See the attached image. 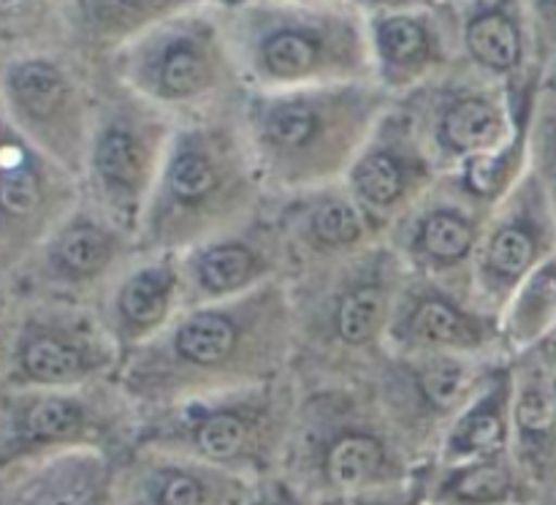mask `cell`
<instances>
[{
	"mask_svg": "<svg viewBox=\"0 0 556 505\" xmlns=\"http://www.w3.org/2000/svg\"><path fill=\"white\" fill-rule=\"evenodd\" d=\"M286 331V302L271 286L253 288L237 302L185 313L166 334L144 342L128 367V389L141 396H182L258 380L275 364Z\"/></svg>",
	"mask_w": 556,
	"mask_h": 505,
	"instance_id": "obj_1",
	"label": "cell"
},
{
	"mask_svg": "<svg viewBox=\"0 0 556 505\" xmlns=\"http://www.w3.org/2000/svg\"><path fill=\"white\" fill-rule=\"evenodd\" d=\"M383 98L362 85L293 87L258 96L248 109L250 147L261 172L286 185L331 177L367 144Z\"/></svg>",
	"mask_w": 556,
	"mask_h": 505,
	"instance_id": "obj_2",
	"label": "cell"
},
{
	"mask_svg": "<svg viewBox=\"0 0 556 505\" xmlns=\"http://www.w3.org/2000/svg\"><path fill=\"white\" fill-rule=\"evenodd\" d=\"M248 195V174L231 139L193 128L174 139L150 206V237L166 244L199 237ZM220 228V226H217Z\"/></svg>",
	"mask_w": 556,
	"mask_h": 505,
	"instance_id": "obj_3",
	"label": "cell"
},
{
	"mask_svg": "<svg viewBox=\"0 0 556 505\" xmlns=\"http://www.w3.org/2000/svg\"><path fill=\"white\" fill-rule=\"evenodd\" d=\"M250 30V65L261 81L275 87H320L364 65L356 25L334 11H261Z\"/></svg>",
	"mask_w": 556,
	"mask_h": 505,
	"instance_id": "obj_4",
	"label": "cell"
},
{
	"mask_svg": "<svg viewBox=\"0 0 556 505\" xmlns=\"http://www.w3.org/2000/svg\"><path fill=\"white\" fill-rule=\"evenodd\" d=\"M418 472L424 470L407 459L383 429L348 421V427H326L309 434L291 472L282 476L313 500H324L396 487Z\"/></svg>",
	"mask_w": 556,
	"mask_h": 505,
	"instance_id": "obj_5",
	"label": "cell"
},
{
	"mask_svg": "<svg viewBox=\"0 0 556 505\" xmlns=\"http://www.w3.org/2000/svg\"><path fill=\"white\" fill-rule=\"evenodd\" d=\"M253 400H195L177 427L157 429L152 449L190 456L250 481L275 476L277 434L269 427V411Z\"/></svg>",
	"mask_w": 556,
	"mask_h": 505,
	"instance_id": "obj_6",
	"label": "cell"
},
{
	"mask_svg": "<svg viewBox=\"0 0 556 505\" xmlns=\"http://www.w3.org/2000/svg\"><path fill=\"white\" fill-rule=\"evenodd\" d=\"M255 481L190 456L147 449L114 478L112 505H242Z\"/></svg>",
	"mask_w": 556,
	"mask_h": 505,
	"instance_id": "obj_7",
	"label": "cell"
},
{
	"mask_svg": "<svg viewBox=\"0 0 556 505\" xmlns=\"http://www.w3.org/2000/svg\"><path fill=\"white\" fill-rule=\"evenodd\" d=\"M223 52L206 25H177L152 30L130 54L128 76L136 90L166 103H185L215 87Z\"/></svg>",
	"mask_w": 556,
	"mask_h": 505,
	"instance_id": "obj_8",
	"label": "cell"
},
{
	"mask_svg": "<svg viewBox=\"0 0 556 505\" xmlns=\"http://www.w3.org/2000/svg\"><path fill=\"white\" fill-rule=\"evenodd\" d=\"M5 101L11 117L33 141L47 144L52 155L74 161L81 147L79 98L68 76L49 60H16L5 68Z\"/></svg>",
	"mask_w": 556,
	"mask_h": 505,
	"instance_id": "obj_9",
	"label": "cell"
},
{
	"mask_svg": "<svg viewBox=\"0 0 556 505\" xmlns=\"http://www.w3.org/2000/svg\"><path fill=\"white\" fill-rule=\"evenodd\" d=\"M106 362L90 326L74 318H30L11 351V383L54 391L81 383Z\"/></svg>",
	"mask_w": 556,
	"mask_h": 505,
	"instance_id": "obj_10",
	"label": "cell"
},
{
	"mask_svg": "<svg viewBox=\"0 0 556 505\" xmlns=\"http://www.w3.org/2000/svg\"><path fill=\"white\" fill-rule=\"evenodd\" d=\"M96 429L81 396L65 391L20 396L16 405L5 407L3 472L65 451L90 449L87 443Z\"/></svg>",
	"mask_w": 556,
	"mask_h": 505,
	"instance_id": "obj_11",
	"label": "cell"
},
{
	"mask_svg": "<svg viewBox=\"0 0 556 505\" xmlns=\"http://www.w3.org/2000/svg\"><path fill=\"white\" fill-rule=\"evenodd\" d=\"M114 478L98 451H65L5 470L3 505H112Z\"/></svg>",
	"mask_w": 556,
	"mask_h": 505,
	"instance_id": "obj_12",
	"label": "cell"
},
{
	"mask_svg": "<svg viewBox=\"0 0 556 505\" xmlns=\"http://www.w3.org/2000/svg\"><path fill=\"white\" fill-rule=\"evenodd\" d=\"M514 383L508 369H497L481 394L462 411L443 440L438 467L467 465L510 454V418H514Z\"/></svg>",
	"mask_w": 556,
	"mask_h": 505,
	"instance_id": "obj_13",
	"label": "cell"
},
{
	"mask_svg": "<svg viewBox=\"0 0 556 505\" xmlns=\"http://www.w3.org/2000/svg\"><path fill=\"white\" fill-rule=\"evenodd\" d=\"M429 505H530V478L510 454L434 467Z\"/></svg>",
	"mask_w": 556,
	"mask_h": 505,
	"instance_id": "obj_14",
	"label": "cell"
},
{
	"mask_svg": "<svg viewBox=\"0 0 556 505\" xmlns=\"http://www.w3.org/2000/svg\"><path fill=\"white\" fill-rule=\"evenodd\" d=\"M514 459L530 481H541L556 454V378L541 364L527 367L514 386Z\"/></svg>",
	"mask_w": 556,
	"mask_h": 505,
	"instance_id": "obj_15",
	"label": "cell"
},
{
	"mask_svg": "<svg viewBox=\"0 0 556 505\" xmlns=\"http://www.w3.org/2000/svg\"><path fill=\"white\" fill-rule=\"evenodd\" d=\"M427 179V163L400 139L372 141L351 166V188L358 204L375 215H389L410 199L413 188Z\"/></svg>",
	"mask_w": 556,
	"mask_h": 505,
	"instance_id": "obj_16",
	"label": "cell"
},
{
	"mask_svg": "<svg viewBox=\"0 0 556 505\" xmlns=\"http://www.w3.org/2000/svg\"><path fill=\"white\" fill-rule=\"evenodd\" d=\"M90 163L106 199L117 206L139 204L152 174L150 144L134 123L114 117L98 130L90 147Z\"/></svg>",
	"mask_w": 556,
	"mask_h": 505,
	"instance_id": "obj_17",
	"label": "cell"
},
{
	"mask_svg": "<svg viewBox=\"0 0 556 505\" xmlns=\"http://www.w3.org/2000/svg\"><path fill=\"white\" fill-rule=\"evenodd\" d=\"M179 282L182 277L168 255L130 272L114 293V326L119 337L125 342H141L157 334L172 315Z\"/></svg>",
	"mask_w": 556,
	"mask_h": 505,
	"instance_id": "obj_18",
	"label": "cell"
},
{
	"mask_svg": "<svg viewBox=\"0 0 556 505\" xmlns=\"http://www.w3.org/2000/svg\"><path fill=\"white\" fill-rule=\"evenodd\" d=\"M508 136L505 109L483 92H462L454 96L438 114L434 123V144L448 157L489 155Z\"/></svg>",
	"mask_w": 556,
	"mask_h": 505,
	"instance_id": "obj_19",
	"label": "cell"
},
{
	"mask_svg": "<svg viewBox=\"0 0 556 505\" xmlns=\"http://www.w3.org/2000/svg\"><path fill=\"white\" fill-rule=\"evenodd\" d=\"M541 223L530 212H514L494 226L478 258V277L486 293L503 296L538 269L541 253Z\"/></svg>",
	"mask_w": 556,
	"mask_h": 505,
	"instance_id": "obj_20",
	"label": "cell"
},
{
	"mask_svg": "<svg viewBox=\"0 0 556 505\" xmlns=\"http://www.w3.org/2000/svg\"><path fill=\"white\" fill-rule=\"evenodd\" d=\"M0 201H3L5 239L22 228V223H47V201H58V182H49V172L36 152L25 141L14 139L11 128L5 130L3 147V182H0ZM30 228V226H27Z\"/></svg>",
	"mask_w": 556,
	"mask_h": 505,
	"instance_id": "obj_21",
	"label": "cell"
},
{
	"mask_svg": "<svg viewBox=\"0 0 556 505\" xmlns=\"http://www.w3.org/2000/svg\"><path fill=\"white\" fill-rule=\"evenodd\" d=\"M400 337L410 345L427 348H454L470 351L492 340L486 320L467 313L459 304L451 302L443 293H427L413 302L410 313L400 318Z\"/></svg>",
	"mask_w": 556,
	"mask_h": 505,
	"instance_id": "obj_22",
	"label": "cell"
},
{
	"mask_svg": "<svg viewBox=\"0 0 556 505\" xmlns=\"http://www.w3.org/2000/svg\"><path fill=\"white\" fill-rule=\"evenodd\" d=\"M372 47L380 74L389 85H407L438 60L432 30L421 16L389 14L375 22Z\"/></svg>",
	"mask_w": 556,
	"mask_h": 505,
	"instance_id": "obj_23",
	"label": "cell"
},
{
	"mask_svg": "<svg viewBox=\"0 0 556 505\" xmlns=\"http://www.w3.org/2000/svg\"><path fill=\"white\" fill-rule=\"evenodd\" d=\"M476 242V220L459 206L438 204L418 217L407 248L427 269H456L470 258Z\"/></svg>",
	"mask_w": 556,
	"mask_h": 505,
	"instance_id": "obj_24",
	"label": "cell"
},
{
	"mask_svg": "<svg viewBox=\"0 0 556 505\" xmlns=\"http://www.w3.org/2000/svg\"><path fill=\"white\" fill-rule=\"evenodd\" d=\"M266 272V255L237 239L201 248L190 258V280L206 299H228L239 291H253Z\"/></svg>",
	"mask_w": 556,
	"mask_h": 505,
	"instance_id": "obj_25",
	"label": "cell"
},
{
	"mask_svg": "<svg viewBox=\"0 0 556 505\" xmlns=\"http://www.w3.org/2000/svg\"><path fill=\"white\" fill-rule=\"evenodd\" d=\"M117 255V237L92 220H74L49 244V269L60 282H87L109 269Z\"/></svg>",
	"mask_w": 556,
	"mask_h": 505,
	"instance_id": "obj_26",
	"label": "cell"
},
{
	"mask_svg": "<svg viewBox=\"0 0 556 505\" xmlns=\"http://www.w3.org/2000/svg\"><path fill=\"white\" fill-rule=\"evenodd\" d=\"M465 47L492 74H510L521 63V33L505 5H481L467 20Z\"/></svg>",
	"mask_w": 556,
	"mask_h": 505,
	"instance_id": "obj_27",
	"label": "cell"
},
{
	"mask_svg": "<svg viewBox=\"0 0 556 505\" xmlns=\"http://www.w3.org/2000/svg\"><path fill=\"white\" fill-rule=\"evenodd\" d=\"M386 307H389V296L378 277L353 282L340 293L331 313L337 340L345 348H367L383 329Z\"/></svg>",
	"mask_w": 556,
	"mask_h": 505,
	"instance_id": "obj_28",
	"label": "cell"
},
{
	"mask_svg": "<svg viewBox=\"0 0 556 505\" xmlns=\"http://www.w3.org/2000/svg\"><path fill=\"white\" fill-rule=\"evenodd\" d=\"M556 315V258L538 266L516 291L508 313V334L516 342H530L552 324Z\"/></svg>",
	"mask_w": 556,
	"mask_h": 505,
	"instance_id": "obj_29",
	"label": "cell"
},
{
	"mask_svg": "<svg viewBox=\"0 0 556 505\" xmlns=\"http://www.w3.org/2000/svg\"><path fill=\"white\" fill-rule=\"evenodd\" d=\"M413 386L424 405L434 413H448L470 389V367L454 356H427L410 369Z\"/></svg>",
	"mask_w": 556,
	"mask_h": 505,
	"instance_id": "obj_30",
	"label": "cell"
},
{
	"mask_svg": "<svg viewBox=\"0 0 556 505\" xmlns=\"http://www.w3.org/2000/svg\"><path fill=\"white\" fill-rule=\"evenodd\" d=\"M364 217L351 199L331 195L324 199L307 217L304 239L318 250H345L362 242Z\"/></svg>",
	"mask_w": 556,
	"mask_h": 505,
	"instance_id": "obj_31",
	"label": "cell"
},
{
	"mask_svg": "<svg viewBox=\"0 0 556 505\" xmlns=\"http://www.w3.org/2000/svg\"><path fill=\"white\" fill-rule=\"evenodd\" d=\"M315 505H429V470L396 487L372 489L362 494H342V497L315 500Z\"/></svg>",
	"mask_w": 556,
	"mask_h": 505,
	"instance_id": "obj_32",
	"label": "cell"
},
{
	"mask_svg": "<svg viewBox=\"0 0 556 505\" xmlns=\"http://www.w3.org/2000/svg\"><path fill=\"white\" fill-rule=\"evenodd\" d=\"M242 505H315V500L307 492H302L291 478L275 472V476L255 481L253 492L248 494Z\"/></svg>",
	"mask_w": 556,
	"mask_h": 505,
	"instance_id": "obj_33",
	"label": "cell"
},
{
	"mask_svg": "<svg viewBox=\"0 0 556 505\" xmlns=\"http://www.w3.org/2000/svg\"><path fill=\"white\" fill-rule=\"evenodd\" d=\"M543 356H546L548 364H554L556 367V329L546 337V340H543Z\"/></svg>",
	"mask_w": 556,
	"mask_h": 505,
	"instance_id": "obj_34",
	"label": "cell"
}]
</instances>
